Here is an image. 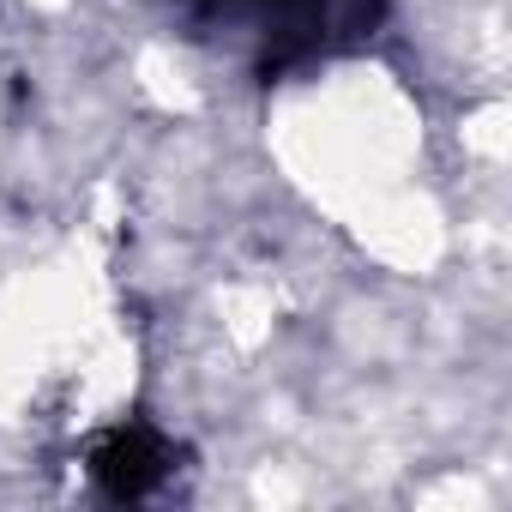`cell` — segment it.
<instances>
[{
  "label": "cell",
  "instance_id": "1",
  "mask_svg": "<svg viewBox=\"0 0 512 512\" xmlns=\"http://www.w3.org/2000/svg\"><path fill=\"white\" fill-rule=\"evenodd\" d=\"M169 464H175V446L157 428H145V422L103 434L97 452H91V476H97V488L109 500H145V494H157L169 482Z\"/></svg>",
  "mask_w": 512,
  "mask_h": 512
}]
</instances>
